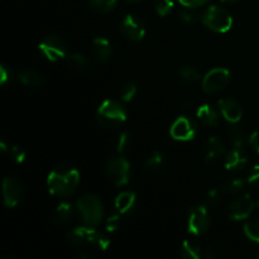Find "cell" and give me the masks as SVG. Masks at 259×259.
<instances>
[{
    "mask_svg": "<svg viewBox=\"0 0 259 259\" xmlns=\"http://www.w3.org/2000/svg\"><path fill=\"white\" fill-rule=\"evenodd\" d=\"M120 32L131 42H141L146 35V23L136 14H128L120 23Z\"/></svg>",
    "mask_w": 259,
    "mask_h": 259,
    "instance_id": "11",
    "label": "cell"
},
{
    "mask_svg": "<svg viewBox=\"0 0 259 259\" xmlns=\"http://www.w3.org/2000/svg\"><path fill=\"white\" fill-rule=\"evenodd\" d=\"M12 80V70L8 66H0V85L5 86L9 81Z\"/></svg>",
    "mask_w": 259,
    "mask_h": 259,
    "instance_id": "37",
    "label": "cell"
},
{
    "mask_svg": "<svg viewBox=\"0 0 259 259\" xmlns=\"http://www.w3.org/2000/svg\"><path fill=\"white\" fill-rule=\"evenodd\" d=\"M17 80L24 86H27V88H39L45 82L43 76L38 71L33 70V68H23V70H20L17 73Z\"/></svg>",
    "mask_w": 259,
    "mask_h": 259,
    "instance_id": "19",
    "label": "cell"
},
{
    "mask_svg": "<svg viewBox=\"0 0 259 259\" xmlns=\"http://www.w3.org/2000/svg\"><path fill=\"white\" fill-rule=\"evenodd\" d=\"M67 240L75 247H91L99 250H106L110 245V240L95 229V227H76L66 234Z\"/></svg>",
    "mask_w": 259,
    "mask_h": 259,
    "instance_id": "2",
    "label": "cell"
},
{
    "mask_svg": "<svg viewBox=\"0 0 259 259\" xmlns=\"http://www.w3.org/2000/svg\"><path fill=\"white\" fill-rule=\"evenodd\" d=\"M89 4H90L91 9L95 10L96 13L106 14L115 9L118 0H89Z\"/></svg>",
    "mask_w": 259,
    "mask_h": 259,
    "instance_id": "27",
    "label": "cell"
},
{
    "mask_svg": "<svg viewBox=\"0 0 259 259\" xmlns=\"http://www.w3.org/2000/svg\"><path fill=\"white\" fill-rule=\"evenodd\" d=\"M137 94V85L133 81H126L123 85L120 86V90H119V96H120V100L124 103H129L134 99Z\"/></svg>",
    "mask_w": 259,
    "mask_h": 259,
    "instance_id": "30",
    "label": "cell"
},
{
    "mask_svg": "<svg viewBox=\"0 0 259 259\" xmlns=\"http://www.w3.org/2000/svg\"><path fill=\"white\" fill-rule=\"evenodd\" d=\"M244 185L245 182L242 179H232L223 184L222 190L223 192L228 195H237L242 192V190L244 189Z\"/></svg>",
    "mask_w": 259,
    "mask_h": 259,
    "instance_id": "28",
    "label": "cell"
},
{
    "mask_svg": "<svg viewBox=\"0 0 259 259\" xmlns=\"http://www.w3.org/2000/svg\"><path fill=\"white\" fill-rule=\"evenodd\" d=\"M131 2H137V0H131Z\"/></svg>",
    "mask_w": 259,
    "mask_h": 259,
    "instance_id": "45",
    "label": "cell"
},
{
    "mask_svg": "<svg viewBox=\"0 0 259 259\" xmlns=\"http://www.w3.org/2000/svg\"><path fill=\"white\" fill-rule=\"evenodd\" d=\"M243 230H244V234L248 239L259 244V218L245 223Z\"/></svg>",
    "mask_w": 259,
    "mask_h": 259,
    "instance_id": "29",
    "label": "cell"
},
{
    "mask_svg": "<svg viewBox=\"0 0 259 259\" xmlns=\"http://www.w3.org/2000/svg\"><path fill=\"white\" fill-rule=\"evenodd\" d=\"M248 184L253 186H259V164H255L248 176Z\"/></svg>",
    "mask_w": 259,
    "mask_h": 259,
    "instance_id": "39",
    "label": "cell"
},
{
    "mask_svg": "<svg viewBox=\"0 0 259 259\" xmlns=\"http://www.w3.org/2000/svg\"><path fill=\"white\" fill-rule=\"evenodd\" d=\"M196 116L204 125L217 126L219 124V113L210 104H204L196 110Z\"/></svg>",
    "mask_w": 259,
    "mask_h": 259,
    "instance_id": "20",
    "label": "cell"
},
{
    "mask_svg": "<svg viewBox=\"0 0 259 259\" xmlns=\"http://www.w3.org/2000/svg\"><path fill=\"white\" fill-rule=\"evenodd\" d=\"M204 257L207 258V259H212V258L217 257V252H215L212 248H209V249H206L204 252Z\"/></svg>",
    "mask_w": 259,
    "mask_h": 259,
    "instance_id": "41",
    "label": "cell"
},
{
    "mask_svg": "<svg viewBox=\"0 0 259 259\" xmlns=\"http://www.w3.org/2000/svg\"><path fill=\"white\" fill-rule=\"evenodd\" d=\"M24 197V186L15 177H7L3 181V200L7 207H15Z\"/></svg>",
    "mask_w": 259,
    "mask_h": 259,
    "instance_id": "13",
    "label": "cell"
},
{
    "mask_svg": "<svg viewBox=\"0 0 259 259\" xmlns=\"http://www.w3.org/2000/svg\"><path fill=\"white\" fill-rule=\"evenodd\" d=\"M180 4L185 8H192V9H196V8L202 7L206 3H209L210 0H179Z\"/></svg>",
    "mask_w": 259,
    "mask_h": 259,
    "instance_id": "38",
    "label": "cell"
},
{
    "mask_svg": "<svg viewBox=\"0 0 259 259\" xmlns=\"http://www.w3.org/2000/svg\"><path fill=\"white\" fill-rule=\"evenodd\" d=\"M232 80V73L228 68L217 67L210 70L202 77V90L206 94H217L227 89Z\"/></svg>",
    "mask_w": 259,
    "mask_h": 259,
    "instance_id": "9",
    "label": "cell"
},
{
    "mask_svg": "<svg viewBox=\"0 0 259 259\" xmlns=\"http://www.w3.org/2000/svg\"><path fill=\"white\" fill-rule=\"evenodd\" d=\"M9 148H10V146L8 147L7 143H5L4 141L0 142V149H2L3 152H5V153H8V152H9Z\"/></svg>",
    "mask_w": 259,
    "mask_h": 259,
    "instance_id": "42",
    "label": "cell"
},
{
    "mask_svg": "<svg viewBox=\"0 0 259 259\" xmlns=\"http://www.w3.org/2000/svg\"><path fill=\"white\" fill-rule=\"evenodd\" d=\"M131 144H132L131 134H129V132H123V133H120V136H119L118 138V142H116V152H118V153H124V152L128 151Z\"/></svg>",
    "mask_w": 259,
    "mask_h": 259,
    "instance_id": "33",
    "label": "cell"
},
{
    "mask_svg": "<svg viewBox=\"0 0 259 259\" xmlns=\"http://www.w3.org/2000/svg\"><path fill=\"white\" fill-rule=\"evenodd\" d=\"M179 77L184 83L191 85V83L197 82L201 78V73H200V71L195 66L185 65L182 67H180Z\"/></svg>",
    "mask_w": 259,
    "mask_h": 259,
    "instance_id": "25",
    "label": "cell"
},
{
    "mask_svg": "<svg viewBox=\"0 0 259 259\" xmlns=\"http://www.w3.org/2000/svg\"><path fill=\"white\" fill-rule=\"evenodd\" d=\"M211 219L210 212L205 205H196L189 210L187 215V230L195 237L205 234L209 230Z\"/></svg>",
    "mask_w": 259,
    "mask_h": 259,
    "instance_id": "8",
    "label": "cell"
},
{
    "mask_svg": "<svg viewBox=\"0 0 259 259\" xmlns=\"http://www.w3.org/2000/svg\"><path fill=\"white\" fill-rule=\"evenodd\" d=\"M137 197L136 194L132 191H123L115 197L114 201V207H115L116 212L120 214L121 217H126L133 211L134 206H136Z\"/></svg>",
    "mask_w": 259,
    "mask_h": 259,
    "instance_id": "18",
    "label": "cell"
},
{
    "mask_svg": "<svg viewBox=\"0 0 259 259\" xmlns=\"http://www.w3.org/2000/svg\"><path fill=\"white\" fill-rule=\"evenodd\" d=\"M66 65L68 66L71 71L73 72H83V71L88 68L89 60L85 55L78 52H72L68 53L67 57H66Z\"/></svg>",
    "mask_w": 259,
    "mask_h": 259,
    "instance_id": "22",
    "label": "cell"
},
{
    "mask_svg": "<svg viewBox=\"0 0 259 259\" xmlns=\"http://www.w3.org/2000/svg\"><path fill=\"white\" fill-rule=\"evenodd\" d=\"M224 154H225V147L222 139L217 136L210 137V138L207 139L206 144H205V149H204L205 162H206V163H214V162L219 161Z\"/></svg>",
    "mask_w": 259,
    "mask_h": 259,
    "instance_id": "17",
    "label": "cell"
},
{
    "mask_svg": "<svg viewBox=\"0 0 259 259\" xmlns=\"http://www.w3.org/2000/svg\"><path fill=\"white\" fill-rule=\"evenodd\" d=\"M222 194H223V190H219V189L210 190V191L206 194V199H205L206 205H209V206H215V205L219 204L220 200H222Z\"/></svg>",
    "mask_w": 259,
    "mask_h": 259,
    "instance_id": "35",
    "label": "cell"
},
{
    "mask_svg": "<svg viewBox=\"0 0 259 259\" xmlns=\"http://www.w3.org/2000/svg\"><path fill=\"white\" fill-rule=\"evenodd\" d=\"M164 163H166V157H164V154L159 151H154L147 158L144 167H146V171L149 172V174H156V172H159L163 168Z\"/></svg>",
    "mask_w": 259,
    "mask_h": 259,
    "instance_id": "23",
    "label": "cell"
},
{
    "mask_svg": "<svg viewBox=\"0 0 259 259\" xmlns=\"http://www.w3.org/2000/svg\"><path fill=\"white\" fill-rule=\"evenodd\" d=\"M73 205L71 202L63 201L56 209L55 215H53V223L56 225L67 224L73 217Z\"/></svg>",
    "mask_w": 259,
    "mask_h": 259,
    "instance_id": "21",
    "label": "cell"
},
{
    "mask_svg": "<svg viewBox=\"0 0 259 259\" xmlns=\"http://www.w3.org/2000/svg\"><path fill=\"white\" fill-rule=\"evenodd\" d=\"M120 224H121V215L116 212V214L113 215V217L108 218V220H106L105 223V228L108 232L114 233L119 229Z\"/></svg>",
    "mask_w": 259,
    "mask_h": 259,
    "instance_id": "36",
    "label": "cell"
},
{
    "mask_svg": "<svg viewBox=\"0 0 259 259\" xmlns=\"http://www.w3.org/2000/svg\"><path fill=\"white\" fill-rule=\"evenodd\" d=\"M179 18L182 23L186 25H194L196 24L199 20H201V15L197 12H195L192 8H185L179 13Z\"/></svg>",
    "mask_w": 259,
    "mask_h": 259,
    "instance_id": "31",
    "label": "cell"
},
{
    "mask_svg": "<svg viewBox=\"0 0 259 259\" xmlns=\"http://www.w3.org/2000/svg\"><path fill=\"white\" fill-rule=\"evenodd\" d=\"M174 0H156L154 2V9H156L157 14L161 17H166L174 9Z\"/></svg>",
    "mask_w": 259,
    "mask_h": 259,
    "instance_id": "32",
    "label": "cell"
},
{
    "mask_svg": "<svg viewBox=\"0 0 259 259\" xmlns=\"http://www.w3.org/2000/svg\"><path fill=\"white\" fill-rule=\"evenodd\" d=\"M80 184V172L72 166L61 164L53 168L47 177V187L51 195L56 197L71 196Z\"/></svg>",
    "mask_w": 259,
    "mask_h": 259,
    "instance_id": "1",
    "label": "cell"
},
{
    "mask_svg": "<svg viewBox=\"0 0 259 259\" xmlns=\"http://www.w3.org/2000/svg\"><path fill=\"white\" fill-rule=\"evenodd\" d=\"M257 206L252 196L248 194L240 195V196L235 197L228 207V215H229L230 220L234 222H243V220L248 219L252 215L253 210Z\"/></svg>",
    "mask_w": 259,
    "mask_h": 259,
    "instance_id": "10",
    "label": "cell"
},
{
    "mask_svg": "<svg viewBox=\"0 0 259 259\" xmlns=\"http://www.w3.org/2000/svg\"><path fill=\"white\" fill-rule=\"evenodd\" d=\"M8 153L12 157L13 161L18 164L23 163V162L25 161V158H27V152H25L24 148H22V147L19 146H10Z\"/></svg>",
    "mask_w": 259,
    "mask_h": 259,
    "instance_id": "34",
    "label": "cell"
},
{
    "mask_svg": "<svg viewBox=\"0 0 259 259\" xmlns=\"http://www.w3.org/2000/svg\"><path fill=\"white\" fill-rule=\"evenodd\" d=\"M126 109L120 101L108 99L100 104L96 111V120L99 125L105 129H115L123 125L126 120Z\"/></svg>",
    "mask_w": 259,
    "mask_h": 259,
    "instance_id": "3",
    "label": "cell"
},
{
    "mask_svg": "<svg viewBox=\"0 0 259 259\" xmlns=\"http://www.w3.org/2000/svg\"><path fill=\"white\" fill-rule=\"evenodd\" d=\"M169 134L175 141L180 142H190L195 139L197 134V125L195 120H192L189 116H179L176 120L172 123Z\"/></svg>",
    "mask_w": 259,
    "mask_h": 259,
    "instance_id": "12",
    "label": "cell"
},
{
    "mask_svg": "<svg viewBox=\"0 0 259 259\" xmlns=\"http://www.w3.org/2000/svg\"><path fill=\"white\" fill-rule=\"evenodd\" d=\"M249 143L255 152L259 154V131H255L252 136L249 137Z\"/></svg>",
    "mask_w": 259,
    "mask_h": 259,
    "instance_id": "40",
    "label": "cell"
},
{
    "mask_svg": "<svg viewBox=\"0 0 259 259\" xmlns=\"http://www.w3.org/2000/svg\"><path fill=\"white\" fill-rule=\"evenodd\" d=\"M228 137H229L230 143L234 147H243L245 143V133L238 123L230 124L229 131H228Z\"/></svg>",
    "mask_w": 259,
    "mask_h": 259,
    "instance_id": "26",
    "label": "cell"
},
{
    "mask_svg": "<svg viewBox=\"0 0 259 259\" xmlns=\"http://www.w3.org/2000/svg\"><path fill=\"white\" fill-rule=\"evenodd\" d=\"M105 176L114 186H125L131 179V164L123 157H114L105 163Z\"/></svg>",
    "mask_w": 259,
    "mask_h": 259,
    "instance_id": "6",
    "label": "cell"
},
{
    "mask_svg": "<svg viewBox=\"0 0 259 259\" xmlns=\"http://www.w3.org/2000/svg\"><path fill=\"white\" fill-rule=\"evenodd\" d=\"M222 2H224V3H237V2H239V0H222Z\"/></svg>",
    "mask_w": 259,
    "mask_h": 259,
    "instance_id": "43",
    "label": "cell"
},
{
    "mask_svg": "<svg viewBox=\"0 0 259 259\" xmlns=\"http://www.w3.org/2000/svg\"><path fill=\"white\" fill-rule=\"evenodd\" d=\"M40 53L45 56L46 60L50 62H58L66 60L68 55V46L61 37L55 34L47 35L38 46Z\"/></svg>",
    "mask_w": 259,
    "mask_h": 259,
    "instance_id": "7",
    "label": "cell"
},
{
    "mask_svg": "<svg viewBox=\"0 0 259 259\" xmlns=\"http://www.w3.org/2000/svg\"><path fill=\"white\" fill-rule=\"evenodd\" d=\"M76 211L83 225L96 228L104 218V205L96 195L85 194L76 201Z\"/></svg>",
    "mask_w": 259,
    "mask_h": 259,
    "instance_id": "4",
    "label": "cell"
},
{
    "mask_svg": "<svg viewBox=\"0 0 259 259\" xmlns=\"http://www.w3.org/2000/svg\"><path fill=\"white\" fill-rule=\"evenodd\" d=\"M249 163V157L242 147H234L224 157V166L229 171L238 172L244 169Z\"/></svg>",
    "mask_w": 259,
    "mask_h": 259,
    "instance_id": "15",
    "label": "cell"
},
{
    "mask_svg": "<svg viewBox=\"0 0 259 259\" xmlns=\"http://www.w3.org/2000/svg\"><path fill=\"white\" fill-rule=\"evenodd\" d=\"M91 56L94 62L98 65L108 62L113 56V46L106 38L96 37L91 45Z\"/></svg>",
    "mask_w": 259,
    "mask_h": 259,
    "instance_id": "16",
    "label": "cell"
},
{
    "mask_svg": "<svg viewBox=\"0 0 259 259\" xmlns=\"http://www.w3.org/2000/svg\"><path fill=\"white\" fill-rule=\"evenodd\" d=\"M201 22L207 29L215 33L229 32L233 25V18L227 9L219 5L206 8L201 14Z\"/></svg>",
    "mask_w": 259,
    "mask_h": 259,
    "instance_id": "5",
    "label": "cell"
},
{
    "mask_svg": "<svg viewBox=\"0 0 259 259\" xmlns=\"http://www.w3.org/2000/svg\"><path fill=\"white\" fill-rule=\"evenodd\" d=\"M255 205H257V207H258V209H259V200H258L257 202H255Z\"/></svg>",
    "mask_w": 259,
    "mask_h": 259,
    "instance_id": "44",
    "label": "cell"
},
{
    "mask_svg": "<svg viewBox=\"0 0 259 259\" xmlns=\"http://www.w3.org/2000/svg\"><path fill=\"white\" fill-rule=\"evenodd\" d=\"M218 109L223 118L230 124L239 123L243 118V106L234 99H220L218 101Z\"/></svg>",
    "mask_w": 259,
    "mask_h": 259,
    "instance_id": "14",
    "label": "cell"
},
{
    "mask_svg": "<svg viewBox=\"0 0 259 259\" xmlns=\"http://www.w3.org/2000/svg\"><path fill=\"white\" fill-rule=\"evenodd\" d=\"M181 257L185 259H200L204 257V252L196 242L187 239L181 245Z\"/></svg>",
    "mask_w": 259,
    "mask_h": 259,
    "instance_id": "24",
    "label": "cell"
}]
</instances>
